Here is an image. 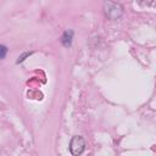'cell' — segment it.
<instances>
[{
    "mask_svg": "<svg viewBox=\"0 0 156 156\" xmlns=\"http://www.w3.org/2000/svg\"><path fill=\"white\" fill-rule=\"evenodd\" d=\"M102 10H104L105 17L111 20V21H116V20L121 18L123 15V7L121 6V4L115 2V1H110V0L104 2Z\"/></svg>",
    "mask_w": 156,
    "mask_h": 156,
    "instance_id": "cell-1",
    "label": "cell"
},
{
    "mask_svg": "<svg viewBox=\"0 0 156 156\" xmlns=\"http://www.w3.org/2000/svg\"><path fill=\"white\" fill-rule=\"evenodd\" d=\"M85 150V140L80 135H74L69 143V151L73 156H79Z\"/></svg>",
    "mask_w": 156,
    "mask_h": 156,
    "instance_id": "cell-2",
    "label": "cell"
},
{
    "mask_svg": "<svg viewBox=\"0 0 156 156\" xmlns=\"http://www.w3.org/2000/svg\"><path fill=\"white\" fill-rule=\"evenodd\" d=\"M72 39H73V30L72 29H67L63 32L62 37H61V43L63 46L69 48L72 45Z\"/></svg>",
    "mask_w": 156,
    "mask_h": 156,
    "instance_id": "cell-3",
    "label": "cell"
},
{
    "mask_svg": "<svg viewBox=\"0 0 156 156\" xmlns=\"http://www.w3.org/2000/svg\"><path fill=\"white\" fill-rule=\"evenodd\" d=\"M7 51H9V49H7V46L6 45H0V60H2V58H5V56L7 55Z\"/></svg>",
    "mask_w": 156,
    "mask_h": 156,
    "instance_id": "cell-4",
    "label": "cell"
},
{
    "mask_svg": "<svg viewBox=\"0 0 156 156\" xmlns=\"http://www.w3.org/2000/svg\"><path fill=\"white\" fill-rule=\"evenodd\" d=\"M33 52H24V54H22V55H20L18 56V58H17V61H16V63H21V62H23L24 60H26V57H28V56H30Z\"/></svg>",
    "mask_w": 156,
    "mask_h": 156,
    "instance_id": "cell-5",
    "label": "cell"
},
{
    "mask_svg": "<svg viewBox=\"0 0 156 156\" xmlns=\"http://www.w3.org/2000/svg\"><path fill=\"white\" fill-rule=\"evenodd\" d=\"M136 1L141 6H150V5L154 4V0H136Z\"/></svg>",
    "mask_w": 156,
    "mask_h": 156,
    "instance_id": "cell-6",
    "label": "cell"
}]
</instances>
